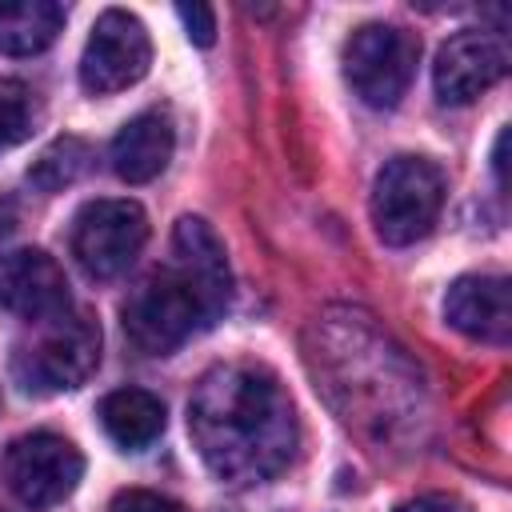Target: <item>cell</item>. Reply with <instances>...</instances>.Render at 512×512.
<instances>
[{"label": "cell", "instance_id": "1", "mask_svg": "<svg viewBox=\"0 0 512 512\" xmlns=\"http://www.w3.org/2000/svg\"><path fill=\"white\" fill-rule=\"evenodd\" d=\"M188 432L220 484H260L296 452V412L284 384L260 364H216L188 400Z\"/></svg>", "mask_w": 512, "mask_h": 512}, {"label": "cell", "instance_id": "2", "mask_svg": "<svg viewBox=\"0 0 512 512\" xmlns=\"http://www.w3.org/2000/svg\"><path fill=\"white\" fill-rule=\"evenodd\" d=\"M212 320H220V316L172 264L160 268L156 276H148L124 304V332L148 356L176 352L184 340H192Z\"/></svg>", "mask_w": 512, "mask_h": 512}, {"label": "cell", "instance_id": "3", "mask_svg": "<svg viewBox=\"0 0 512 512\" xmlns=\"http://www.w3.org/2000/svg\"><path fill=\"white\" fill-rule=\"evenodd\" d=\"M372 224L376 236L392 248L416 244L432 232L444 208V176L424 156H396L376 172L372 184Z\"/></svg>", "mask_w": 512, "mask_h": 512}, {"label": "cell", "instance_id": "4", "mask_svg": "<svg viewBox=\"0 0 512 512\" xmlns=\"http://www.w3.org/2000/svg\"><path fill=\"white\" fill-rule=\"evenodd\" d=\"M100 364V328L84 312H60L44 320V332L32 344L12 352V376L28 392H68L80 388Z\"/></svg>", "mask_w": 512, "mask_h": 512}, {"label": "cell", "instance_id": "5", "mask_svg": "<svg viewBox=\"0 0 512 512\" xmlns=\"http://www.w3.org/2000/svg\"><path fill=\"white\" fill-rule=\"evenodd\" d=\"M420 44L396 24H364L344 44V76L368 108H392L416 76Z\"/></svg>", "mask_w": 512, "mask_h": 512}, {"label": "cell", "instance_id": "6", "mask_svg": "<svg viewBox=\"0 0 512 512\" xmlns=\"http://www.w3.org/2000/svg\"><path fill=\"white\" fill-rule=\"evenodd\" d=\"M148 240V216L136 200H88L72 220V256L92 280L124 276Z\"/></svg>", "mask_w": 512, "mask_h": 512}, {"label": "cell", "instance_id": "7", "mask_svg": "<svg viewBox=\"0 0 512 512\" xmlns=\"http://www.w3.org/2000/svg\"><path fill=\"white\" fill-rule=\"evenodd\" d=\"M84 476V456L72 440L56 432H32L8 444L4 452V480L12 496L28 508H52L76 492Z\"/></svg>", "mask_w": 512, "mask_h": 512}, {"label": "cell", "instance_id": "8", "mask_svg": "<svg viewBox=\"0 0 512 512\" xmlns=\"http://www.w3.org/2000/svg\"><path fill=\"white\" fill-rule=\"evenodd\" d=\"M148 64H152V40L144 24L124 8H108L96 16L88 32V44L80 56V84L92 96L124 92L136 80H144Z\"/></svg>", "mask_w": 512, "mask_h": 512}, {"label": "cell", "instance_id": "9", "mask_svg": "<svg viewBox=\"0 0 512 512\" xmlns=\"http://www.w3.org/2000/svg\"><path fill=\"white\" fill-rule=\"evenodd\" d=\"M508 72V52L488 32H456L440 44L432 64V88L440 104H472L480 92L500 84Z\"/></svg>", "mask_w": 512, "mask_h": 512}, {"label": "cell", "instance_id": "10", "mask_svg": "<svg viewBox=\"0 0 512 512\" xmlns=\"http://www.w3.org/2000/svg\"><path fill=\"white\" fill-rule=\"evenodd\" d=\"M0 308L32 324H44L68 312L64 268L40 248H16L0 256Z\"/></svg>", "mask_w": 512, "mask_h": 512}, {"label": "cell", "instance_id": "11", "mask_svg": "<svg viewBox=\"0 0 512 512\" xmlns=\"http://www.w3.org/2000/svg\"><path fill=\"white\" fill-rule=\"evenodd\" d=\"M448 324L480 344H508L512 336V292L504 276H460L444 296Z\"/></svg>", "mask_w": 512, "mask_h": 512}, {"label": "cell", "instance_id": "12", "mask_svg": "<svg viewBox=\"0 0 512 512\" xmlns=\"http://www.w3.org/2000/svg\"><path fill=\"white\" fill-rule=\"evenodd\" d=\"M172 268L184 272V280L208 300V308L216 316L228 312V300H232L228 252H224L220 236L200 216L176 220V232H172Z\"/></svg>", "mask_w": 512, "mask_h": 512}, {"label": "cell", "instance_id": "13", "mask_svg": "<svg viewBox=\"0 0 512 512\" xmlns=\"http://www.w3.org/2000/svg\"><path fill=\"white\" fill-rule=\"evenodd\" d=\"M172 148H176L172 120L164 112H140L112 140V152H108L112 156V172L120 180H128V184H148L168 168Z\"/></svg>", "mask_w": 512, "mask_h": 512}, {"label": "cell", "instance_id": "14", "mask_svg": "<svg viewBox=\"0 0 512 512\" xmlns=\"http://www.w3.org/2000/svg\"><path fill=\"white\" fill-rule=\"evenodd\" d=\"M100 424L124 452H140L164 432V404L144 388H116L100 400Z\"/></svg>", "mask_w": 512, "mask_h": 512}, {"label": "cell", "instance_id": "15", "mask_svg": "<svg viewBox=\"0 0 512 512\" xmlns=\"http://www.w3.org/2000/svg\"><path fill=\"white\" fill-rule=\"evenodd\" d=\"M64 28V8L56 0H0V52L36 56Z\"/></svg>", "mask_w": 512, "mask_h": 512}, {"label": "cell", "instance_id": "16", "mask_svg": "<svg viewBox=\"0 0 512 512\" xmlns=\"http://www.w3.org/2000/svg\"><path fill=\"white\" fill-rule=\"evenodd\" d=\"M88 160H92V152H88L84 140L60 136V140H52V144L36 156V164L28 168V180H32L40 192H60V188L76 184V180L88 172Z\"/></svg>", "mask_w": 512, "mask_h": 512}, {"label": "cell", "instance_id": "17", "mask_svg": "<svg viewBox=\"0 0 512 512\" xmlns=\"http://www.w3.org/2000/svg\"><path fill=\"white\" fill-rule=\"evenodd\" d=\"M32 120H36V104L28 84L0 80V152L24 144L32 136Z\"/></svg>", "mask_w": 512, "mask_h": 512}, {"label": "cell", "instance_id": "18", "mask_svg": "<svg viewBox=\"0 0 512 512\" xmlns=\"http://www.w3.org/2000/svg\"><path fill=\"white\" fill-rule=\"evenodd\" d=\"M176 16L184 20V32H188L192 44L208 48V44L216 40V12H212L208 4H180Z\"/></svg>", "mask_w": 512, "mask_h": 512}, {"label": "cell", "instance_id": "19", "mask_svg": "<svg viewBox=\"0 0 512 512\" xmlns=\"http://www.w3.org/2000/svg\"><path fill=\"white\" fill-rule=\"evenodd\" d=\"M112 512H188L184 504L160 496V492H144V488H128L112 500Z\"/></svg>", "mask_w": 512, "mask_h": 512}, {"label": "cell", "instance_id": "20", "mask_svg": "<svg viewBox=\"0 0 512 512\" xmlns=\"http://www.w3.org/2000/svg\"><path fill=\"white\" fill-rule=\"evenodd\" d=\"M396 512H472V508L452 492H424V496L404 500Z\"/></svg>", "mask_w": 512, "mask_h": 512}, {"label": "cell", "instance_id": "21", "mask_svg": "<svg viewBox=\"0 0 512 512\" xmlns=\"http://www.w3.org/2000/svg\"><path fill=\"white\" fill-rule=\"evenodd\" d=\"M504 144H508V132L496 136V152H492V164H496V180L504 184Z\"/></svg>", "mask_w": 512, "mask_h": 512}]
</instances>
